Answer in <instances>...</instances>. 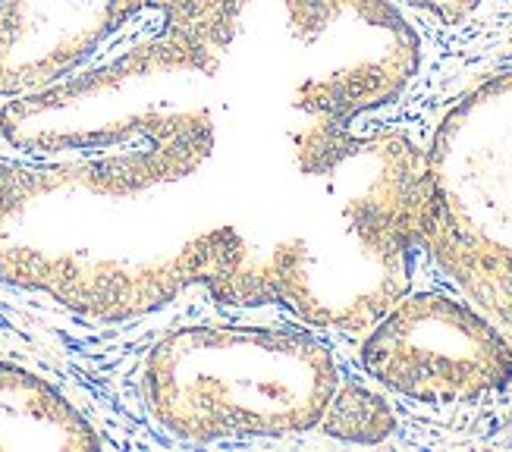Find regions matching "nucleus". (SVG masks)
I'll list each match as a JSON object with an SVG mask.
<instances>
[{"label": "nucleus", "mask_w": 512, "mask_h": 452, "mask_svg": "<svg viewBox=\"0 0 512 452\" xmlns=\"http://www.w3.org/2000/svg\"><path fill=\"white\" fill-rule=\"evenodd\" d=\"M425 157L421 252L512 330V73L484 79L443 113Z\"/></svg>", "instance_id": "obj_3"}, {"label": "nucleus", "mask_w": 512, "mask_h": 452, "mask_svg": "<svg viewBox=\"0 0 512 452\" xmlns=\"http://www.w3.org/2000/svg\"><path fill=\"white\" fill-rule=\"evenodd\" d=\"M139 13V0H0V98L70 79Z\"/></svg>", "instance_id": "obj_7"}, {"label": "nucleus", "mask_w": 512, "mask_h": 452, "mask_svg": "<svg viewBox=\"0 0 512 452\" xmlns=\"http://www.w3.org/2000/svg\"><path fill=\"white\" fill-rule=\"evenodd\" d=\"M217 66L170 35H154L98 70L0 107V135L19 151L92 157L214 145L205 107L183 104V82Z\"/></svg>", "instance_id": "obj_4"}, {"label": "nucleus", "mask_w": 512, "mask_h": 452, "mask_svg": "<svg viewBox=\"0 0 512 452\" xmlns=\"http://www.w3.org/2000/svg\"><path fill=\"white\" fill-rule=\"evenodd\" d=\"M214 145L0 164V280L92 321H132L214 286L224 226L173 236L154 195L195 176Z\"/></svg>", "instance_id": "obj_1"}, {"label": "nucleus", "mask_w": 512, "mask_h": 452, "mask_svg": "<svg viewBox=\"0 0 512 452\" xmlns=\"http://www.w3.org/2000/svg\"><path fill=\"white\" fill-rule=\"evenodd\" d=\"M409 7H415L418 13H425L437 22H447V26H456V22L469 19L472 13H478L487 0H406Z\"/></svg>", "instance_id": "obj_11"}, {"label": "nucleus", "mask_w": 512, "mask_h": 452, "mask_svg": "<svg viewBox=\"0 0 512 452\" xmlns=\"http://www.w3.org/2000/svg\"><path fill=\"white\" fill-rule=\"evenodd\" d=\"M318 427L333 440L381 443L396 431V415L381 396L362 387V383L340 380Z\"/></svg>", "instance_id": "obj_10"}, {"label": "nucleus", "mask_w": 512, "mask_h": 452, "mask_svg": "<svg viewBox=\"0 0 512 452\" xmlns=\"http://www.w3.org/2000/svg\"><path fill=\"white\" fill-rule=\"evenodd\" d=\"M337 383V358L318 336L277 327H180L142 368L151 418L192 443L305 434Z\"/></svg>", "instance_id": "obj_2"}, {"label": "nucleus", "mask_w": 512, "mask_h": 452, "mask_svg": "<svg viewBox=\"0 0 512 452\" xmlns=\"http://www.w3.org/2000/svg\"><path fill=\"white\" fill-rule=\"evenodd\" d=\"M293 44V110L355 126L403 98L421 38L390 0H277Z\"/></svg>", "instance_id": "obj_5"}, {"label": "nucleus", "mask_w": 512, "mask_h": 452, "mask_svg": "<svg viewBox=\"0 0 512 452\" xmlns=\"http://www.w3.org/2000/svg\"><path fill=\"white\" fill-rule=\"evenodd\" d=\"M92 421L44 377L0 361V452L95 449Z\"/></svg>", "instance_id": "obj_8"}, {"label": "nucleus", "mask_w": 512, "mask_h": 452, "mask_svg": "<svg viewBox=\"0 0 512 452\" xmlns=\"http://www.w3.org/2000/svg\"><path fill=\"white\" fill-rule=\"evenodd\" d=\"M362 368L425 405H469L512 383V343L469 299L403 292L362 339Z\"/></svg>", "instance_id": "obj_6"}, {"label": "nucleus", "mask_w": 512, "mask_h": 452, "mask_svg": "<svg viewBox=\"0 0 512 452\" xmlns=\"http://www.w3.org/2000/svg\"><path fill=\"white\" fill-rule=\"evenodd\" d=\"M249 4L255 0H139L142 13L154 10L164 19V35L183 41L214 66L233 41Z\"/></svg>", "instance_id": "obj_9"}]
</instances>
